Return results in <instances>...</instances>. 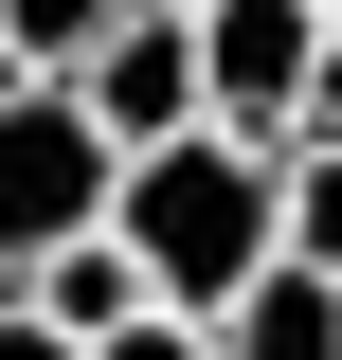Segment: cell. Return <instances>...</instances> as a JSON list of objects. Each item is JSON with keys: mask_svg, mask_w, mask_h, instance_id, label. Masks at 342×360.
I'll list each match as a JSON object with an SVG mask.
<instances>
[{"mask_svg": "<svg viewBox=\"0 0 342 360\" xmlns=\"http://www.w3.org/2000/svg\"><path fill=\"white\" fill-rule=\"evenodd\" d=\"M108 18H127V0H0V54H18V72H72Z\"/></svg>", "mask_w": 342, "mask_h": 360, "instance_id": "52a82bcc", "label": "cell"}, {"mask_svg": "<svg viewBox=\"0 0 342 360\" xmlns=\"http://www.w3.org/2000/svg\"><path fill=\"white\" fill-rule=\"evenodd\" d=\"M72 90L108 108V144H163V127H198L216 90H198V0H127L108 37L72 54Z\"/></svg>", "mask_w": 342, "mask_h": 360, "instance_id": "277c9868", "label": "cell"}, {"mask_svg": "<svg viewBox=\"0 0 342 360\" xmlns=\"http://www.w3.org/2000/svg\"><path fill=\"white\" fill-rule=\"evenodd\" d=\"M0 360H90V342H72V324L37 307V288H0Z\"/></svg>", "mask_w": 342, "mask_h": 360, "instance_id": "30bf717a", "label": "cell"}, {"mask_svg": "<svg viewBox=\"0 0 342 360\" xmlns=\"http://www.w3.org/2000/svg\"><path fill=\"white\" fill-rule=\"evenodd\" d=\"M324 18H342V0H198V90H216V127L289 144V127H306V72H324Z\"/></svg>", "mask_w": 342, "mask_h": 360, "instance_id": "3957f363", "label": "cell"}, {"mask_svg": "<svg viewBox=\"0 0 342 360\" xmlns=\"http://www.w3.org/2000/svg\"><path fill=\"white\" fill-rule=\"evenodd\" d=\"M108 234L144 252V288H163V307H234V270L289 252V144H253V127H216V108H198V127L127 144Z\"/></svg>", "mask_w": 342, "mask_h": 360, "instance_id": "6da1fadb", "label": "cell"}, {"mask_svg": "<svg viewBox=\"0 0 342 360\" xmlns=\"http://www.w3.org/2000/svg\"><path fill=\"white\" fill-rule=\"evenodd\" d=\"M127 198V144H108V108H90L72 72H18L0 54V288L54 252V234H90Z\"/></svg>", "mask_w": 342, "mask_h": 360, "instance_id": "7a4b0ae2", "label": "cell"}, {"mask_svg": "<svg viewBox=\"0 0 342 360\" xmlns=\"http://www.w3.org/2000/svg\"><path fill=\"white\" fill-rule=\"evenodd\" d=\"M306 127L342 144V18H324V72H306ZM306 127H289V144H306Z\"/></svg>", "mask_w": 342, "mask_h": 360, "instance_id": "8fae6325", "label": "cell"}, {"mask_svg": "<svg viewBox=\"0 0 342 360\" xmlns=\"http://www.w3.org/2000/svg\"><path fill=\"white\" fill-rule=\"evenodd\" d=\"M90 360H216V324H198V307H127Z\"/></svg>", "mask_w": 342, "mask_h": 360, "instance_id": "9c48e42d", "label": "cell"}, {"mask_svg": "<svg viewBox=\"0 0 342 360\" xmlns=\"http://www.w3.org/2000/svg\"><path fill=\"white\" fill-rule=\"evenodd\" d=\"M216 360H342V270L324 252H253L234 270V307H198Z\"/></svg>", "mask_w": 342, "mask_h": 360, "instance_id": "5b68a950", "label": "cell"}, {"mask_svg": "<svg viewBox=\"0 0 342 360\" xmlns=\"http://www.w3.org/2000/svg\"><path fill=\"white\" fill-rule=\"evenodd\" d=\"M18 288H37V307L72 324V342H108V324H127V307H163V288H144V252H127V234H108V217H90V234H54V252L18 270Z\"/></svg>", "mask_w": 342, "mask_h": 360, "instance_id": "8992f818", "label": "cell"}, {"mask_svg": "<svg viewBox=\"0 0 342 360\" xmlns=\"http://www.w3.org/2000/svg\"><path fill=\"white\" fill-rule=\"evenodd\" d=\"M289 252H324V270H342V144H324V127L289 144Z\"/></svg>", "mask_w": 342, "mask_h": 360, "instance_id": "ba28073f", "label": "cell"}]
</instances>
